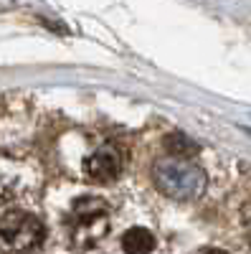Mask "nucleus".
<instances>
[{
    "label": "nucleus",
    "instance_id": "obj_1",
    "mask_svg": "<svg viewBox=\"0 0 251 254\" xmlns=\"http://www.w3.org/2000/svg\"><path fill=\"white\" fill-rule=\"evenodd\" d=\"M155 186L160 193L175 201H193L205 190V173L185 158H162L152 171Z\"/></svg>",
    "mask_w": 251,
    "mask_h": 254
},
{
    "label": "nucleus",
    "instance_id": "obj_2",
    "mask_svg": "<svg viewBox=\"0 0 251 254\" xmlns=\"http://www.w3.org/2000/svg\"><path fill=\"white\" fill-rule=\"evenodd\" d=\"M46 229L33 214L26 211H10L0 219V244L10 252L28 254L44 244Z\"/></svg>",
    "mask_w": 251,
    "mask_h": 254
},
{
    "label": "nucleus",
    "instance_id": "obj_3",
    "mask_svg": "<svg viewBox=\"0 0 251 254\" xmlns=\"http://www.w3.org/2000/svg\"><path fill=\"white\" fill-rule=\"evenodd\" d=\"M109 229V219H107V206L99 198H81L74 206L71 214V237L79 247L89 249L94 244H99V239H104Z\"/></svg>",
    "mask_w": 251,
    "mask_h": 254
},
{
    "label": "nucleus",
    "instance_id": "obj_4",
    "mask_svg": "<svg viewBox=\"0 0 251 254\" xmlns=\"http://www.w3.org/2000/svg\"><path fill=\"white\" fill-rule=\"evenodd\" d=\"M122 171V158L114 147H99L84 160V173L94 183H112Z\"/></svg>",
    "mask_w": 251,
    "mask_h": 254
},
{
    "label": "nucleus",
    "instance_id": "obj_5",
    "mask_svg": "<svg viewBox=\"0 0 251 254\" xmlns=\"http://www.w3.org/2000/svg\"><path fill=\"white\" fill-rule=\"evenodd\" d=\"M122 249H124V254H150V252L155 249V237L150 234L148 229L132 226V229L124 231Z\"/></svg>",
    "mask_w": 251,
    "mask_h": 254
},
{
    "label": "nucleus",
    "instance_id": "obj_6",
    "mask_svg": "<svg viewBox=\"0 0 251 254\" xmlns=\"http://www.w3.org/2000/svg\"><path fill=\"white\" fill-rule=\"evenodd\" d=\"M165 150L170 153L173 158H193V155H198V142L196 140H191L188 135H180V132H173V135H167L165 137Z\"/></svg>",
    "mask_w": 251,
    "mask_h": 254
},
{
    "label": "nucleus",
    "instance_id": "obj_7",
    "mask_svg": "<svg viewBox=\"0 0 251 254\" xmlns=\"http://www.w3.org/2000/svg\"><path fill=\"white\" fill-rule=\"evenodd\" d=\"M203 254H228V252H223V249H208V252H203Z\"/></svg>",
    "mask_w": 251,
    "mask_h": 254
}]
</instances>
